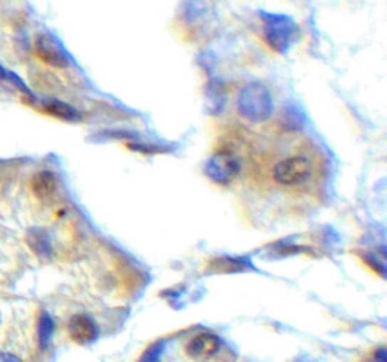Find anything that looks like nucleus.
Here are the masks:
<instances>
[{
	"label": "nucleus",
	"instance_id": "1",
	"mask_svg": "<svg viewBox=\"0 0 387 362\" xmlns=\"http://www.w3.org/2000/svg\"><path fill=\"white\" fill-rule=\"evenodd\" d=\"M239 114L252 122H264L274 112L269 90L260 83H249L241 91L238 98Z\"/></svg>",
	"mask_w": 387,
	"mask_h": 362
},
{
	"label": "nucleus",
	"instance_id": "2",
	"mask_svg": "<svg viewBox=\"0 0 387 362\" xmlns=\"http://www.w3.org/2000/svg\"><path fill=\"white\" fill-rule=\"evenodd\" d=\"M265 38L269 47L277 53H288L296 38L298 28L292 18L277 14H264Z\"/></svg>",
	"mask_w": 387,
	"mask_h": 362
},
{
	"label": "nucleus",
	"instance_id": "3",
	"mask_svg": "<svg viewBox=\"0 0 387 362\" xmlns=\"http://www.w3.org/2000/svg\"><path fill=\"white\" fill-rule=\"evenodd\" d=\"M311 161L304 156H292L280 160L274 168V179L282 186H299L311 177Z\"/></svg>",
	"mask_w": 387,
	"mask_h": 362
},
{
	"label": "nucleus",
	"instance_id": "4",
	"mask_svg": "<svg viewBox=\"0 0 387 362\" xmlns=\"http://www.w3.org/2000/svg\"><path fill=\"white\" fill-rule=\"evenodd\" d=\"M239 160L229 151L215 153L206 164V176L212 181L221 186H229L239 176Z\"/></svg>",
	"mask_w": 387,
	"mask_h": 362
},
{
	"label": "nucleus",
	"instance_id": "5",
	"mask_svg": "<svg viewBox=\"0 0 387 362\" xmlns=\"http://www.w3.org/2000/svg\"><path fill=\"white\" fill-rule=\"evenodd\" d=\"M35 52L46 65L53 68H67L71 64V59L53 35L43 33L35 41Z\"/></svg>",
	"mask_w": 387,
	"mask_h": 362
},
{
	"label": "nucleus",
	"instance_id": "6",
	"mask_svg": "<svg viewBox=\"0 0 387 362\" xmlns=\"http://www.w3.org/2000/svg\"><path fill=\"white\" fill-rule=\"evenodd\" d=\"M221 346L222 340L218 335L203 332L195 335L194 339L186 344L185 353L195 362H206L218 355V352L221 351Z\"/></svg>",
	"mask_w": 387,
	"mask_h": 362
},
{
	"label": "nucleus",
	"instance_id": "7",
	"mask_svg": "<svg viewBox=\"0 0 387 362\" xmlns=\"http://www.w3.org/2000/svg\"><path fill=\"white\" fill-rule=\"evenodd\" d=\"M68 334L74 343L88 346L98 339V326L91 316L76 314L68 321Z\"/></svg>",
	"mask_w": 387,
	"mask_h": 362
},
{
	"label": "nucleus",
	"instance_id": "8",
	"mask_svg": "<svg viewBox=\"0 0 387 362\" xmlns=\"http://www.w3.org/2000/svg\"><path fill=\"white\" fill-rule=\"evenodd\" d=\"M210 273H241L253 270L254 266L247 257H220L210 261Z\"/></svg>",
	"mask_w": 387,
	"mask_h": 362
},
{
	"label": "nucleus",
	"instance_id": "9",
	"mask_svg": "<svg viewBox=\"0 0 387 362\" xmlns=\"http://www.w3.org/2000/svg\"><path fill=\"white\" fill-rule=\"evenodd\" d=\"M56 177L53 172L50 171H41L35 174L32 179V192L33 195L41 199V201H48L56 193Z\"/></svg>",
	"mask_w": 387,
	"mask_h": 362
},
{
	"label": "nucleus",
	"instance_id": "10",
	"mask_svg": "<svg viewBox=\"0 0 387 362\" xmlns=\"http://www.w3.org/2000/svg\"><path fill=\"white\" fill-rule=\"evenodd\" d=\"M26 242L36 257H40V258L52 257L53 254L52 242H50V237L44 230L31 228L26 235Z\"/></svg>",
	"mask_w": 387,
	"mask_h": 362
},
{
	"label": "nucleus",
	"instance_id": "11",
	"mask_svg": "<svg viewBox=\"0 0 387 362\" xmlns=\"http://www.w3.org/2000/svg\"><path fill=\"white\" fill-rule=\"evenodd\" d=\"M43 106H44V110L47 112V114H50L52 117H56L62 121H79L81 119L79 112L73 106H70L68 103L61 102V100H47Z\"/></svg>",
	"mask_w": 387,
	"mask_h": 362
},
{
	"label": "nucleus",
	"instance_id": "12",
	"mask_svg": "<svg viewBox=\"0 0 387 362\" xmlns=\"http://www.w3.org/2000/svg\"><path fill=\"white\" fill-rule=\"evenodd\" d=\"M226 106V91L221 82H210L207 86V110L210 114H220Z\"/></svg>",
	"mask_w": 387,
	"mask_h": 362
},
{
	"label": "nucleus",
	"instance_id": "13",
	"mask_svg": "<svg viewBox=\"0 0 387 362\" xmlns=\"http://www.w3.org/2000/svg\"><path fill=\"white\" fill-rule=\"evenodd\" d=\"M55 334V321L48 313L41 314L40 317V323H38V341H40V347L47 348V346L52 341V336Z\"/></svg>",
	"mask_w": 387,
	"mask_h": 362
},
{
	"label": "nucleus",
	"instance_id": "14",
	"mask_svg": "<svg viewBox=\"0 0 387 362\" xmlns=\"http://www.w3.org/2000/svg\"><path fill=\"white\" fill-rule=\"evenodd\" d=\"M165 348H167V341L158 340L145 348V352L141 355L138 362H160V358L162 355H164Z\"/></svg>",
	"mask_w": 387,
	"mask_h": 362
},
{
	"label": "nucleus",
	"instance_id": "15",
	"mask_svg": "<svg viewBox=\"0 0 387 362\" xmlns=\"http://www.w3.org/2000/svg\"><path fill=\"white\" fill-rule=\"evenodd\" d=\"M0 362H23L19 356L6 353V352H0Z\"/></svg>",
	"mask_w": 387,
	"mask_h": 362
},
{
	"label": "nucleus",
	"instance_id": "16",
	"mask_svg": "<svg viewBox=\"0 0 387 362\" xmlns=\"http://www.w3.org/2000/svg\"><path fill=\"white\" fill-rule=\"evenodd\" d=\"M376 361L377 362H387V353H386V348L384 347H381V348H378V351H377Z\"/></svg>",
	"mask_w": 387,
	"mask_h": 362
}]
</instances>
